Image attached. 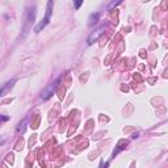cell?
<instances>
[{
  "instance_id": "1",
  "label": "cell",
  "mask_w": 168,
  "mask_h": 168,
  "mask_svg": "<svg viewBox=\"0 0 168 168\" xmlns=\"http://www.w3.org/2000/svg\"><path fill=\"white\" fill-rule=\"evenodd\" d=\"M52 8H54V0H49L47 1V7H46V15L42 18V21L38 24V25L34 28V32L36 33H39L42 29H45L47 26V24L50 22V18H51V13H52Z\"/></svg>"
},
{
  "instance_id": "2",
  "label": "cell",
  "mask_w": 168,
  "mask_h": 168,
  "mask_svg": "<svg viewBox=\"0 0 168 168\" xmlns=\"http://www.w3.org/2000/svg\"><path fill=\"white\" fill-rule=\"evenodd\" d=\"M34 18H36V7L26 8L25 22H24V33H28V30L32 28V24H33Z\"/></svg>"
},
{
  "instance_id": "3",
  "label": "cell",
  "mask_w": 168,
  "mask_h": 168,
  "mask_svg": "<svg viewBox=\"0 0 168 168\" xmlns=\"http://www.w3.org/2000/svg\"><path fill=\"white\" fill-rule=\"evenodd\" d=\"M59 81H60V78H58L57 80H54L52 83H50L49 85H47L46 88H45L43 91L41 92V99H42V100H49L50 97H51V94L55 92V89H57V87H58V84H59Z\"/></svg>"
},
{
  "instance_id": "4",
  "label": "cell",
  "mask_w": 168,
  "mask_h": 168,
  "mask_svg": "<svg viewBox=\"0 0 168 168\" xmlns=\"http://www.w3.org/2000/svg\"><path fill=\"white\" fill-rule=\"evenodd\" d=\"M15 83H16V79H12V80L7 81V83H5L4 85H3L1 88H0V97H1V96H5V94H7L8 92H9L10 89L13 88Z\"/></svg>"
},
{
  "instance_id": "5",
  "label": "cell",
  "mask_w": 168,
  "mask_h": 168,
  "mask_svg": "<svg viewBox=\"0 0 168 168\" xmlns=\"http://www.w3.org/2000/svg\"><path fill=\"white\" fill-rule=\"evenodd\" d=\"M102 30H104V28H100L99 30L96 32V33H92V34H91V37L88 38V43H89V45L93 43L94 39H97V38H99V36H101V34H102Z\"/></svg>"
},
{
  "instance_id": "6",
  "label": "cell",
  "mask_w": 168,
  "mask_h": 168,
  "mask_svg": "<svg viewBox=\"0 0 168 168\" xmlns=\"http://www.w3.org/2000/svg\"><path fill=\"white\" fill-rule=\"evenodd\" d=\"M99 17H100L99 13H92V15L89 16V18H88V25L92 26L93 24H96L97 21H99Z\"/></svg>"
},
{
  "instance_id": "7",
  "label": "cell",
  "mask_w": 168,
  "mask_h": 168,
  "mask_svg": "<svg viewBox=\"0 0 168 168\" xmlns=\"http://www.w3.org/2000/svg\"><path fill=\"white\" fill-rule=\"evenodd\" d=\"M26 121H28V118H25V120H24L22 122L18 125V127H17V131H18V133H24V130H25V125H26Z\"/></svg>"
},
{
  "instance_id": "8",
  "label": "cell",
  "mask_w": 168,
  "mask_h": 168,
  "mask_svg": "<svg viewBox=\"0 0 168 168\" xmlns=\"http://www.w3.org/2000/svg\"><path fill=\"white\" fill-rule=\"evenodd\" d=\"M84 0H74V7H75V9H79V8L81 7V4H83Z\"/></svg>"
},
{
  "instance_id": "9",
  "label": "cell",
  "mask_w": 168,
  "mask_h": 168,
  "mask_svg": "<svg viewBox=\"0 0 168 168\" xmlns=\"http://www.w3.org/2000/svg\"><path fill=\"white\" fill-rule=\"evenodd\" d=\"M5 121H8V117H7V116H0V125H1L3 122H5Z\"/></svg>"
}]
</instances>
